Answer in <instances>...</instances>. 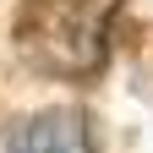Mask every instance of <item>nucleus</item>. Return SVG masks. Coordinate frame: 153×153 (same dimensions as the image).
Listing matches in <instances>:
<instances>
[{
  "label": "nucleus",
  "mask_w": 153,
  "mask_h": 153,
  "mask_svg": "<svg viewBox=\"0 0 153 153\" xmlns=\"http://www.w3.org/2000/svg\"><path fill=\"white\" fill-rule=\"evenodd\" d=\"M104 33L109 0H27L16 16V49L27 66L71 82H88L104 66Z\"/></svg>",
  "instance_id": "1"
},
{
  "label": "nucleus",
  "mask_w": 153,
  "mask_h": 153,
  "mask_svg": "<svg viewBox=\"0 0 153 153\" xmlns=\"http://www.w3.org/2000/svg\"><path fill=\"white\" fill-rule=\"evenodd\" d=\"M0 153H93V131L82 109H38L0 126Z\"/></svg>",
  "instance_id": "2"
}]
</instances>
